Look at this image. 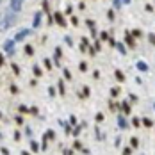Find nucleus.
<instances>
[{
  "label": "nucleus",
  "mask_w": 155,
  "mask_h": 155,
  "mask_svg": "<svg viewBox=\"0 0 155 155\" xmlns=\"http://www.w3.org/2000/svg\"><path fill=\"white\" fill-rule=\"evenodd\" d=\"M16 20H18V14L16 13H9L4 16V20L0 22V30H7V29H11L14 23H16Z\"/></svg>",
  "instance_id": "f257e3e1"
},
{
  "label": "nucleus",
  "mask_w": 155,
  "mask_h": 155,
  "mask_svg": "<svg viewBox=\"0 0 155 155\" xmlns=\"http://www.w3.org/2000/svg\"><path fill=\"white\" fill-rule=\"evenodd\" d=\"M14 43H16L14 39H7L5 43H4V50L7 52L9 55H13V54H14Z\"/></svg>",
  "instance_id": "f03ea898"
},
{
  "label": "nucleus",
  "mask_w": 155,
  "mask_h": 155,
  "mask_svg": "<svg viewBox=\"0 0 155 155\" xmlns=\"http://www.w3.org/2000/svg\"><path fill=\"white\" fill-rule=\"evenodd\" d=\"M30 32H32V30H30V29H23V30H20V32L14 36V41H22V39H25Z\"/></svg>",
  "instance_id": "7ed1b4c3"
},
{
  "label": "nucleus",
  "mask_w": 155,
  "mask_h": 155,
  "mask_svg": "<svg viewBox=\"0 0 155 155\" xmlns=\"http://www.w3.org/2000/svg\"><path fill=\"white\" fill-rule=\"evenodd\" d=\"M22 4H23V0H11V9H13V13H18L20 9H22Z\"/></svg>",
  "instance_id": "20e7f679"
},
{
  "label": "nucleus",
  "mask_w": 155,
  "mask_h": 155,
  "mask_svg": "<svg viewBox=\"0 0 155 155\" xmlns=\"http://www.w3.org/2000/svg\"><path fill=\"white\" fill-rule=\"evenodd\" d=\"M136 68L139 70V71H148L150 70V66L144 63V61H137V64H136Z\"/></svg>",
  "instance_id": "39448f33"
},
{
  "label": "nucleus",
  "mask_w": 155,
  "mask_h": 155,
  "mask_svg": "<svg viewBox=\"0 0 155 155\" xmlns=\"http://www.w3.org/2000/svg\"><path fill=\"white\" fill-rule=\"evenodd\" d=\"M54 20H55V22H57L61 27H66V22H64V18L61 16V13H55V14H54Z\"/></svg>",
  "instance_id": "423d86ee"
},
{
  "label": "nucleus",
  "mask_w": 155,
  "mask_h": 155,
  "mask_svg": "<svg viewBox=\"0 0 155 155\" xmlns=\"http://www.w3.org/2000/svg\"><path fill=\"white\" fill-rule=\"evenodd\" d=\"M118 125H119V128H128V123H127V119L123 118V116H118Z\"/></svg>",
  "instance_id": "0eeeda50"
},
{
  "label": "nucleus",
  "mask_w": 155,
  "mask_h": 155,
  "mask_svg": "<svg viewBox=\"0 0 155 155\" xmlns=\"http://www.w3.org/2000/svg\"><path fill=\"white\" fill-rule=\"evenodd\" d=\"M39 23H41V13H34V22H32V27L36 29V27H39Z\"/></svg>",
  "instance_id": "6e6552de"
},
{
  "label": "nucleus",
  "mask_w": 155,
  "mask_h": 155,
  "mask_svg": "<svg viewBox=\"0 0 155 155\" xmlns=\"http://www.w3.org/2000/svg\"><path fill=\"white\" fill-rule=\"evenodd\" d=\"M125 43H127L128 46H132V48L136 46V43H134V38L130 36V32H127V36H125Z\"/></svg>",
  "instance_id": "1a4fd4ad"
},
{
  "label": "nucleus",
  "mask_w": 155,
  "mask_h": 155,
  "mask_svg": "<svg viewBox=\"0 0 155 155\" xmlns=\"http://www.w3.org/2000/svg\"><path fill=\"white\" fill-rule=\"evenodd\" d=\"M119 107L123 109V112H125V114H130V105H128V102H123Z\"/></svg>",
  "instance_id": "9d476101"
},
{
  "label": "nucleus",
  "mask_w": 155,
  "mask_h": 155,
  "mask_svg": "<svg viewBox=\"0 0 155 155\" xmlns=\"http://www.w3.org/2000/svg\"><path fill=\"white\" fill-rule=\"evenodd\" d=\"M61 123V127H64V132L66 134H71V127H70V123H66V121H59Z\"/></svg>",
  "instance_id": "9b49d317"
},
{
  "label": "nucleus",
  "mask_w": 155,
  "mask_h": 155,
  "mask_svg": "<svg viewBox=\"0 0 155 155\" xmlns=\"http://www.w3.org/2000/svg\"><path fill=\"white\" fill-rule=\"evenodd\" d=\"M61 55H63V50L57 46V48H55V55H54V57H55V64H59V57H61Z\"/></svg>",
  "instance_id": "f8f14e48"
},
{
  "label": "nucleus",
  "mask_w": 155,
  "mask_h": 155,
  "mask_svg": "<svg viewBox=\"0 0 155 155\" xmlns=\"http://www.w3.org/2000/svg\"><path fill=\"white\" fill-rule=\"evenodd\" d=\"M143 125H144V127H148V128H152V127H153V121L148 119V118H144V119H143Z\"/></svg>",
  "instance_id": "ddd939ff"
},
{
  "label": "nucleus",
  "mask_w": 155,
  "mask_h": 155,
  "mask_svg": "<svg viewBox=\"0 0 155 155\" xmlns=\"http://www.w3.org/2000/svg\"><path fill=\"white\" fill-rule=\"evenodd\" d=\"M114 46H116V48H118V50H119V54H121V55H125V52H127V50H125V46H123V45H121V43H116V45H114Z\"/></svg>",
  "instance_id": "4468645a"
},
{
  "label": "nucleus",
  "mask_w": 155,
  "mask_h": 155,
  "mask_svg": "<svg viewBox=\"0 0 155 155\" xmlns=\"http://www.w3.org/2000/svg\"><path fill=\"white\" fill-rule=\"evenodd\" d=\"M57 87H59V93H61V95H64V91H66V89H64V82H63V80H59Z\"/></svg>",
  "instance_id": "2eb2a0df"
},
{
  "label": "nucleus",
  "mask_w": 155,
  "mask_h": 155,
  "mask_svg": "<svg viewBox=\"0 0 155 155\" xmlns=\"http://www.w3.org/2000/svg\"><path fill=\"white\" fill-rule=\"evenodd\" d=\"M114 75H116V79H118V80H121V82L125 80V75H123V73H121L119 70H116V71H114Z\"/></svg>",
  "instance_id": "dca6fc26"
},
{
  "label": "nucleus",
  "mask_w": 155,
  "mask_h": 155,
  "mask_svg": "<svg viewBox=\"0 0 155 155\" xmlns=\"http://www.w3.org/2000/svg\"><path fill=\"white\" fill-rule=\"evenodd\" d=\"M43 137H45V139H54V137H55V134H54V130H48Z\"/></svg>",
  "instance_id": "f3484780"
},
{
  "label": "nucleus",
  "mask_w": 155,
  "mask_h": 155,
  "mask_svg": "<svg viewBox=\"0 0 155 155\" xmlns=\"http://www.w3.org/2000/svg\"><path fill=\"white\" fill-rule=\"evenodd\" d=\"M137 144H139V139H137V137H132V139H130V146H132V148H137Z\"/></svg>",
  "instance_id": "a211bd4d"
},
{
  "label": "nucleus",
  "mask_w": 155,
  "mask_h": 155,
  "mask_svg": "<svg viewBox=\"0 0 155 155\" xmlns=\"http://www.w3.org/2000/svg\"><path fill=\"white\" fill-rule=\"evenodd\" d=\"M30 148H32V152H39V144L36 141H30Z\"/></svg>",
  "instance_id": "6ab92c4d"
},
{
  "label": "nucleus",
  "mask_w": 155,
  "mask_h": 155,
  "mask_svg": "<svg viewBox=\"0 0 155 155\" xmlns=\"http://www.w3.org/2000/svg\"><path fill=\"white\" fill-rule=\"evenodd\" d=\"M118 95H119V87H112V89H111V96L114 98V96H118Z\"/></svg>",
  "instance_id": "aec40b11"
},
{
  "label": "nucleus",
  "mask_w": 155,
  "mask_h": 155,
  "mask_svg": "<svg viewBox=\"0 0 155 155\" xmlns=\"http://www.w3.org/2000/svg\"><path fill=\"white\" fill-rule=\"evenodd\" d=\"M25 54H27V55H32V54H34V48L30 46V45H27V46H25Z\"/></svg>",
  "instance_id": "412c9836"
},
{
  "label": "nucleus",
  "mask_w": 155,
  "mask_h": 155,
  "mask_svg": "<svg viewBox=\"0 0 155 155\" xmlns=\"http://www.w3.org/2000/svg\"><path fill=\"white\" fill-rule=\"evenodd\" d=\"M41 73H43V70H41L39 66H34V75L36 77H41Z\"/></svg>",
  "instance_id": "4be33fe9"
},
{
  "label": "nucleus",
  "mask_w": 155,
  "mask_h": 155,
  "mask_svg": "<svg viewBox=\"0 0 155 155\" xmlns=\"http://www.w3.org/2000/svg\"><path fill=\"white\" fill-rule=\"evenodd\" d=\"M79 68H80L82 73H86V71H87V64H86V63H80V64H79Z\"/></svg>",
  "instance_id": "5701e85b"
},
{
  "label": "nucleus",
  "mask_w": 155,
  "mask_h": 155,
  "mask_svg": "<svg viewBox=\"0 0 155 155\" xmlns=\"http://www.w3.org/2000/svg\"><path fill=\"white\" fill-rule=\"evenodd\" d=\"M89 95H91V91H89V87H84V91H82V95H80V96L84 98V96H89Z\"/></svg>",
  "instance_id": "b1692460"
},
{
  "label": "nucleus",
  "mask_w": 155,
  "mask_h": 155,
  "mask_svg": "<svg viewBox=\"0 0 155 155\" xmlns=\"http://www.w3.org/2000/svg\"><path fill=\"white\" fill-rule=\"evenodd\" d=\"M18 111H20V112H23V114H29V109H27L25 105H20V107H18Z\"/></svg>",
  "instance_id": "393cba45"
},
{
  "label": "nucleus",
  "mask_w": 155,
  "mask_h": 155,
  "mask_svg": "<svg viewBox=\"0 0 155 155\" xmlns=\"http://www.w3.org/2000/svg\"><path fill=\"white\" fill-rule=\"evenodd\" d=\"M29 114H34V116H38V107H30V109H29Z\"/></svg>",
  "instance_id": "a878e982"
},
{
  "label": "nucleus",
  "mask_w": 155,
  "mask_h": 155,
  "mask_svg": "<svg viewBox=\"0 0 155 155\" xmlns=\"http://www.w3.org/2000/svg\"><path fill=\"white\" fill-rule=\"evenodd\" d=\"M73 148H75V150H82V144H80V141H75V143H73Z\"/></svg>",
  "instance_id": "bb28decb"
},
{
  "label": "nucleus",
  "mask_w": 155,
  "mask_h": 155,
  "mask_svg": "<svg viewBox=\"0 0 155 155\" xmlns=\"http://www.w3.org/2000/svg\"><path fill=\"white\" fill-rule=\"evenodd\" d=\"M13 71H14L16 75H20V66H18V64H14V63H13Z\"/></svg>",
  "instance_id": "cd10ccee"
},
{
  "label": "nucleus",
  "mask_w": 155,
  "mask_h": 155,
  "mask_svg": "<svg viewBox=\"0 0 155 155\" xmlns=\"http://www.w3.org/2000/svg\"><path fill=\"white\" fill-rule=\"evenodd\" d=\"M64 41H66V45L73 46V41H71V38H70V36H66V38H64Z\"/></svg>",
  "instance_id": "c85d7f7f"
},
{
  "label": "nucleus",
  "mask_w": 155,
  "mask_h": 155,
  "mask_svg": "<svg viewBox=\"0 0 155 155\" xmlns=\"http://www.w3.org/2000/svg\"><path fill=\"white\" fill-rule=\"evenodd\" d=\"M45 66H46V70H52V61L45 59Z\"/></svg>",
  "instance_id": "c756f323"
},
{
  "label": "nucleus",
  "mask_w": 155,
  "mask_h": 155,
  "mask_svg": "<svg viewBox=\"0 0 155 155\" xmlns=\"http://www.w3.org/2000/svg\"><path fill=\"white\" fill-rule=\"evenodd\" d=\"M112 4H114V7H121V0H112Z\"/></svg>",
  "instance_id": "7c9ffc66"
},
{
  "label": "nucleus",
  "mask_w": 155,
  "mask_h": 155,
  "mask_svg": "<svg viewBox=\"0 0 155 155\" xmlns=\"http://www.w3.org/2000/svg\"><path fill=\"white\" fill-rule=\"evenodd\" d=\"M132 153V148H125V150H123V155H130Z\"/></svg>",
  "instance_id": "2f4dec72"
},
{
  "label": "nucleus",
  "mask_w": 155,
  "mask_h": 155,
  "mask_svg": "<svg viewBox=\"0 0 155 155\" xmlns=\"http://www.w3.org/2000/svg\"><path fill=\"white\" fill-rule=\"evenodd\" d=\"M70 123H71V125H77V118L71 116V118H70Z\"/></svg>",
  "instance_id": "473e14b6"
},
{
  "label": "nucleus",
  "mask_w": 155,
  "mask_h": 155,
  "mask_svg": "<svg viewBox=\"0 0 155 155\" xmlns=\"http://www.w3.org/2000/svg\"><path fill=\"white\" fill-rule=\"evenodd\" d=\"M132 123H134V127H139V123H141V121H139L137 118H134V119H132Z\"/></svg>",
  "instance_id": "72a5a7b5"
},
{
  "label": "nucleus",
  "mask_w": 155,
  "mask_h": 155,
  "mask_svg": "<svg viewBox=\"0 0 155 155\" xmlns=\"http://www.w3.org/2000/svg\"><path fill=\"white\" fill-rule=\"evenodd\" d=\"M93 48H95V50H100V48H102V45H100V41H96V43H95V46H93Z\"/></svg>",
  "instance_id": "f704fd0d"
},
{
  "label": "nucleus",
  "mask_w": 155,
  "mask_h": 155,
  "mask_svg": "<svg viewBox=\"0 0 155 155\" xmlns=\"http://www.w3.org/2000/svg\"><path fill=\"white\" fill-rule=\"evenodd\" d=\"M95 54H96V50L93 48V46H89V55H95Z\"/></svg>",
  "instance_id": "c9c22d12"
},
{
  "label": "nucleus",
  "mask_w": 155,
  "mask_h": 155,
  "mask_svg": "<svg viewBox=\"0 0 155 155\" xmlns=\"http://www.w3.org/2000/svg\"><path fill=\"white\" fill-rule=\"evenodd\" d=\"M107 16H109V20H114V11H109Z\"/></svg>",
  "instance_id": "e433bc0d"
},
{
  "label": "nucleus",
  "mask_w": 155,
  "mask_h": 155,
  "mask_svg": "<svg viewBox=\"0 0 155 155\" xmlns=\"http://www.w3.org/2000/svg\"><path fill=\"white\" fill-rule=\"evenodd\" d=\"M4 63H5V59H4V55L0 54V66H4Z\"/></svg>",
  "instance_id": "4c0bfd02"
},
{
  "label": "nucleus",
  "mask_w": 155,
  "mask_h": 155,
  "mask_svg": "<svg viewBox=\"0 0 155 155\" xmlns=\"http://www.w3.org/2000/svg\"><path fill=\"white\" fill-rule=\"evenodd\" d=\"M100 38H102V39H109V36H107V32H102V34H100Z\"/></svg>",
  "instance_id": "58836bf2"
},
{
  "label": "nucleus",
  "mask_w": 155,
  "mask_h": 155,
  "mask_svg": "<svg viewBox=\"0 0 155 155\" xmlns=\"http://www.w3.org/2000/svg\"><path fill=\"white\" fill-rule=\"evenodd\" d=\"M64 77H66V79H71V73H70L68 70H64Z\"/></svg>",
  "instance_id": "ea45409f"
},
{
  "label": "nucleus",
  "mask_w": 155,
  "mask_h": 155,
  "mask_svg": "<svg viewBox=\"0 0 155 155\" xmlns=\"http://www.w3.org/2000/svg\"><path fill=\"white\" fill-rule=\"evenodd\" d=\"M48 93H50V96H54V95H55V89H54V87H50Z\"/></svg>",
  "instance_id": "a19ab883"
},
{
  "label": "nucleus",
  "mask_w": 155,
  "mask_h": 155,
  "mask_svg": "<svg viewBox=\"0 0 155 155\" xmlns=\"http://www.w3.org/2000/svg\"><path fill=\"white\" fill-rule=\"evenodd\" d=\"M102 119H103V114L100 112V114H96V121H102Z\"/></svg>",
  "instance_id": "79ce46f5"
},
{
  "label": "nucleus",
  "mask_w": 155,
  "mask_h": 155,
  "mask_svg": "<svg viewBox=\"0 0 155 155\" xmlns=\"http://www.w3.org/2000/svg\"><path fill=\"white\" fill-rule=\"evenodd\" d=\"M14 139H16V141H20V132H18V130L14 132Z\"/></svg>",
  "instance_id": "37998d69"
},
{
  "label": "nucleus",
  "mask_w": 155,
  "mask_h": 155,
  "mask_svg": "<svg viewBox=\"0 0 155 155\" xmlns=\"http://www.w3.org/2000/svg\"><path fill=\"white\" fill-rule=\"evenodd\" d=\"M11 93H18V87L16 86H11Z\"/></svg>",
  "instance_id": "c03bdc74"
},
{
  "label": "nucleus",
  "mask_w": 155,
  "mask_h": 155,
  "mask_svg": "<svg viewBox=\"0 0 155 155\" xmlns=\"http://www.w3.org/2000/svg\"><path fill=\"white\" fill-rule=\"evenodd\" d=\"M64 155H73V152H71V150H64Z\"/></svg>",
  "instance_id": "a18cd8bd"
},
{
  "label": "nucleus",
  "mask_w": 155,
  "mask_h": 155,
  "mask_svg": "<svg viewBox=\"0 0 155 155\" xmlns=\"http://www.w3.org/2000/svg\"><path fill=\"white\" fill-rule=\"evenodd\" d=\"M121 2H123V4H128V2H130V0H121Z\"/></svg>",
  "instance_id": "49530a36"
},
{
  "label": "nucleus",
  "mask_w": 155,
  "mask_h": 155,
  "mask_svg": "<svg viewBox=\"0 0 155 155\" xmlns=\"http://www.w3.org/2000/svg\"><path fill=\"white\" fill-rule=\"evenodd\" d=\"M22 155H30V153L29 152H22Z\"/></svg>",
  "instance_id": "de8ad7c7"
},
{
  "label": "nucleus",
  "mask_w": 155,
  "mask_h": 155,
  "mask_svg": "<svg viewBox=\"0 0 155 155\" xmlns=\"http://www.w3.org/2000/svg\"><path fill=\"white\" fill-rule=\"evenodd\" d=\"M0 116H2V112H0Z\"/></svg>",
  "instance_id": "09e8293b"
},
{
  "label": "nucleus",
  "mask_w": 155,
  "mask_h": 155,
  "mask_svg": "<svg viewBox=\"0 0 155 155\" xmlns=\"http://www.w3.org/2000/svg\"><path fill=\"white\" fill-rule=\"evenodd\" d=\"M0 2H2V0H0Z\"/></svg>",
  "instance_id": "8fccbe9b"
}]
</instances>
